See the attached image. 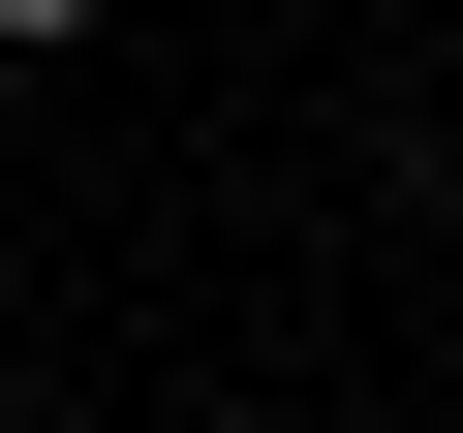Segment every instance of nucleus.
Listing matches in <instances>:
<instances>
[{"instance_id":"obj_1","label":"nucleus","mask_w":463,"mask_h":433,"mask_svg":"<svg viewBox=\"0 0 463 433\" xmlns=\"http://www.w3.org/2000/svg\"><path fill=\"white\" fill-rule=\"evenodd\" d=\"M0 32H32V63H62V32H93V0H0Z\"/></svg>"},{"instance_id":"obj_2","label":"nucleus","mask_w":463,"mask_h":433,"mask_svg":"<svg viewBox=\"0 0 463 433\" xmlns=\"http://www.w3.org/2000/svg\"><path fill=\"white\" fill-rule=\"evenodd\" d=\"M0 433H32V402H0Z\"/></svg>"}]
</instances>
